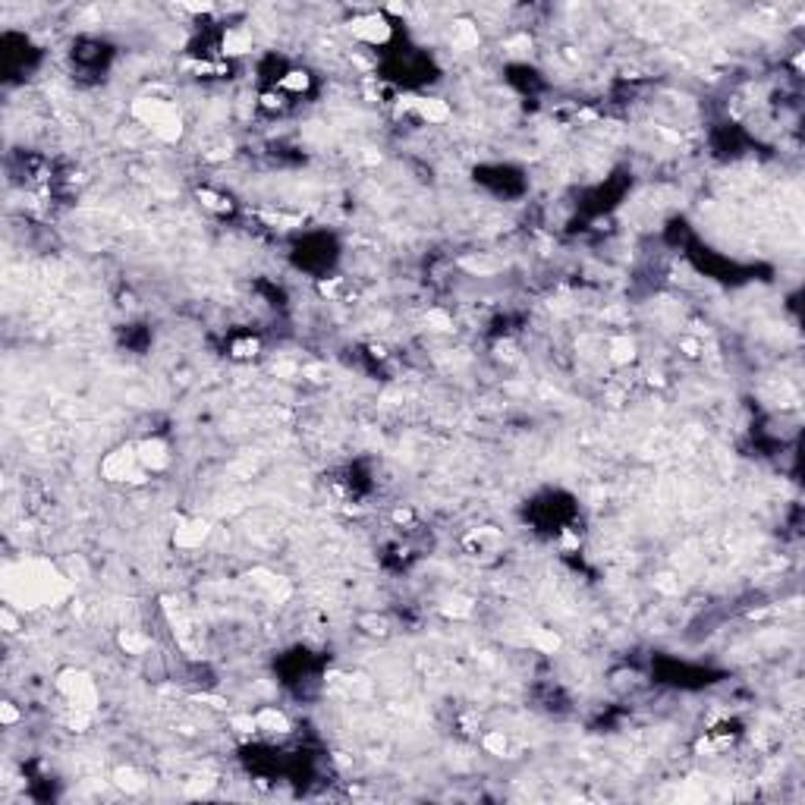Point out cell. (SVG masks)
Masks as SVG:
<instances>
[{
	"instance_id": "1",
	"label": "cell",
	"mask_w": 805,
	"mask_h": 805,
	"mask_svg": "<svg viewBox=\"0 0 805 805\" xmlns=\"http://www.w3.org/2000/svg\"><path fill=\"white\" fill-rule=\"evenodd\" d=\"M337 246H333V240L328 233H308L303 236L293 252H290V258H293V265L300 268V271H308V275H325V271H331L333 261H337Z\"/></svg>"
}]
</instances>
